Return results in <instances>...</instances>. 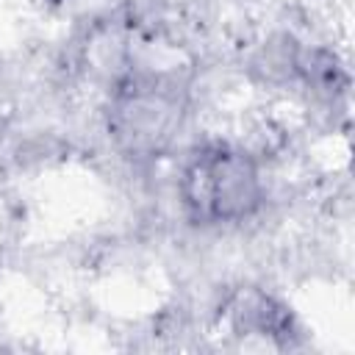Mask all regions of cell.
Masks as SVG:
<instances>
[{
  "label": "cell",
  "instance_id": "cell-1",
  "mask_svg": "<svg viewBox=\"0 0 355 355\" xmlns=\"http://www.w3.org/2000/svg\"><path fill=\"white\" fill-rule=\"evenodd\" d=\"M183 202L202 222H236L261 205L255 164L236 150L208 147L183 175Z\"/></svg>",
  "mask_w": 355,
  "mask_h": 355
}]
</instances>
